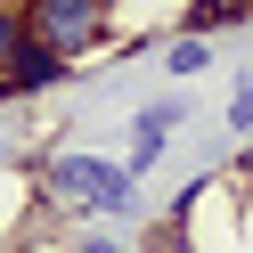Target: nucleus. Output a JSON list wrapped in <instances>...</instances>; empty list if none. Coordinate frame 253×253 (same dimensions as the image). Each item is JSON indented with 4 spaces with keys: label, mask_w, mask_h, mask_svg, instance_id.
<instances>
[{
    "label": "nucleus",
    "mask_w": 253,
    "mask_h": 253,
    "mask_svg": "<svg viewBox=\"0 0 253 253\" xmlns=\"http://www.w3.org/2000/svg\"><path fill=\"white\" fill-rule=\"evenodd\" d=\"M25 17H33V41L49 57H90L106 41V17H115V8H106V0H33V8H25Z\"/></svg>",
    "instance_id": "2"
},
{
    "label": "nucleus",
    "mask_w": 253,
    "mask_h": 253,
    "mask_svg": "<svg viewBox=\"0 0 253 253\" xmlns=\"http://www.w3.org/2000/svg\"><path fill=\"white\" fill-rule=\"evenodd\" d=\"M188 123V98L171 90V98H155V106H139V123H131V139H171Z\"/></svg>",
    "instance_id": "5"
},
{
    "label": "nucleus",
    "mask_w": 253,
    "mask_h": 253,
    "mask_svg": "<svg viewBox=\"0 0 253 253\" xmlns=\"http://www.w3.org/2000/svg\"><path fill=\"white\" fill-rule=\"evenodd\" d=\"M74 253H131V245H123V237H106V229H98V237H82V245H74Z\"/></svg>",
    "instance_id": "8"
},
{
    "label": "nucleus",
    "mask_w": 253,
    "mask_h": 253,
    "mask_svg": "<svg viewBox=\"0 0 253 253\" xmlns=\"http://www.w3.org/2000/svg\"><path fill=\"white\" fill-rule=\"evenodd\" d=\"M253 8L245 0H188L180 8V41H204V33H220V25H245Z\"/></svg>",
    "instance_id": "4"
},
{
    "label": "nucleus",
    "mask_w": 253,
    "mask_h": 253,
    "mask_svg": "<svg viewBox=\"0 0 253 253\" xmlns=\"http://www.w3.org/2000/svg\"><path fill=\"white\" fill-rule=\"evenodd\" d=\"M229 131H253V82H245V90L229 98Z\"/></svg>",
    "instance_id": "7"
},
{
    "label": "nucleus",
    "mask_w": 253,
    "mask_h": 253,
    "mask_svg": "<svg viewBox=\"0 0 253 253\" xmlns=\"http://www.w3.org/2000/svg\"><path fill=\"white\" fill-rule=\"evenodd\" d=\"M164 74L180 82V74H204V41H180L171 33V49H164Z\"/></svg>",
    "instance_id": "6"
},
{
    "label": "nucleus",
    "mask_w": 253,
    "mask_h": 253,
    "mask_svg": "<svg viewBox=\"0 0 253 253\" xmlns=\"http://www.w3.org/2000/svg\"><path fill=\"white\" fill-rule=\"evenodd\" d=\"M41 196L57 204V212H74V220H98V212H131V196H139V180L123 164H106V155H49L41 164Z\"/></svg>",
    "instance_id": "1"
},
{
    "label": "nucleus",
    "mask_w": 253,
    "mask_h": 253,
    "mask_svg": "<svg viewBox=\"0 0 253 253\" xmlns=\"http://www.w3.org/2000/svg\"><path fill=\"white\" fill-rule=\"evenodd\" d=\"M57 82H66V57H49V49L33 41L17 66L0 74V106H8V98H41V90H57Z\"/></svg>",
    "instance_id": "3"
}]
</instances>
